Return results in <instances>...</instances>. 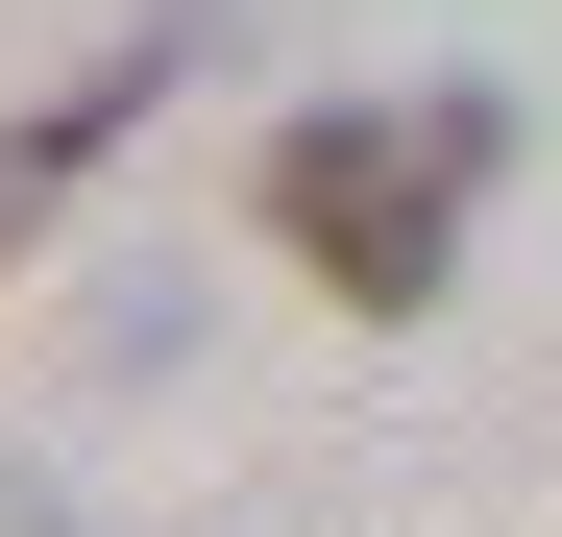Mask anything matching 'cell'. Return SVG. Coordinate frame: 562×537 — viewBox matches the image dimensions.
Wrapping results in <instances>:
<instances>
[{"label": "cell", "instance_id": "obj_1", "mask_svg": "<svg viewBox=\"0 0 562 537\" xmlns=\"http://www.w3.org/2000/svg\"><path fill=\"white\" fill-rule=\"evenodd\" d=\"M514 171V99H342L269 147V244L318 268L342 318H416L440 268H464V196Z\"/></svg>", "mask_w": 562, "mask_h": 537}, {"label": "cell", "instance_id": "obj_2", "mask_svg": "<svg viewBox=\"0 0 562 537\" xmlns=\"http://www.w3.org/2000/svg\"><path fill=\"white\" fill-rule=\"evenodd\" d=\"M196 25H221V0H171V25H123L99 73H49V123H0V244H25V220L74 196V171H99V147H123V123L171 99V73H196Z\"/></svg>", "mask_w": 562, "mask_h": 537}]
</instances>
